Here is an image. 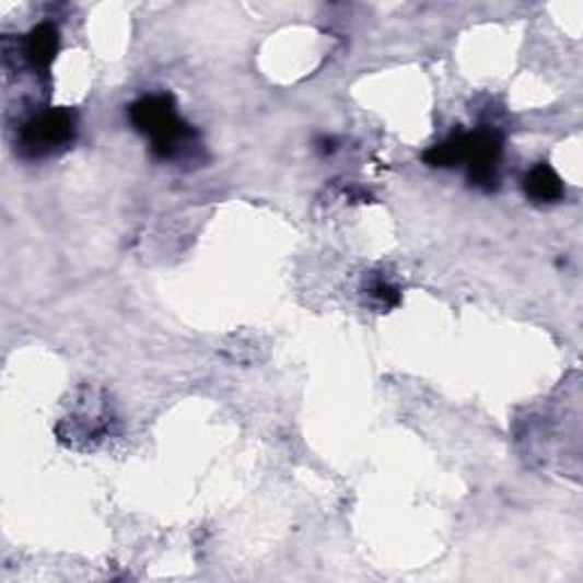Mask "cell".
<instances>
[{"label": "cell", "mask_w": 583, "mask_h": 583, "mask_svg": "<svg viewBox=\"0 0 583 583\" xmlns=\"http://www.w3.org/2000/svg\"><path fill=\"white\" fill-rule=\"evenodd\" d=\"M128 119L137 132L147 137L149 151L158 162L189 164L201 158V135L178 115L172 94L158 92L132 101Z\"/></svg>", "instance_id": "6da1fadb"}, {"label": "cell", "mask_w": 583, "mask_h": 583, "mask_svg": "<svg viewBox=\"0 0 583 583\" xmlns=\"http://www.w3.org/2000/svg\"><path fill=\"white\" fill-rule=\"evenodd\" d=\"M504 137L494 126H479L475 130H452L442 142L424 153V162L435 170H456L463 166L467 183L479 191H494L502 180Z\"/></svg>", "instance_id": "7a4b0ae2"}, {"label": "cell", "mask_w": 583, "mask_h": 583, "mask_svg": "<svg viewBox=\"0 0 583 583\" xmlns=\"http://www.w3.org/2000/svg\"><path fill=\"white\" fill-rule=\"evenodd\" d=\"M78 137V117L67 107H48L27 117L16 135L23 160H46L71 149Z\"/></svg>", "instance_id": "3957f363"}, {"label": "cell", "mask_w": 583, "mask_h": 583, "mask_svg": "<svg viewBox=\"0 0 583 583\" xmlns=\"http://www.w3.org/2000/svg\"><path fill=\"white\" fill-rule=\"evenodd\" d=\"M60 50V31L53 23H39L21 42L19 55L27 69L48 71Z\"/></svg>", "instance_id": "277c9868"}, {"label": "cell", "mask_w": 583, "mask_h": 583, "mask_svg": "<svg viewBox=\"0 0 583 583\" xmlns=\"http://www.w3.org/2000/svg\"><path fill=\"white\" fill-rule=\"evenodd\" d=\"M524 197L536 206H553L565 199V183L553 172V166L547 162L534 164L522 178Z\"/></svg>", "instance_id": "5b68a950"}, {"label": "cell", "mask_w": 583, "mask_h": 583, "mask_svg": "<svg viewBox=\"0 0 583 583\" xmlns=\"http://www.w3.org/2000/svg\"><path fill=\"white\" fill-rule=\"evenodd\" d=\"M363 294L368 299L370 308H374L376 313H387L397 308L401 303V292L397 285H393L390 281L385 279L383 273H370L365 283H363Z\"/></svg>", "instance_id": "8992f818"}, {"label": "cell", "mask_w": 583, "mask_h": 583, "mask_svg": "<svg viewBox=\"0 0 583 583\" xmlns=\"http://www.w3.org/2000/svg\"><path fill=\"white\" fill-rule=\"evenodd\" d=\"M319 144H322L319 151H322L324 155H330L333 151H336V140H333V137H322V142H319Z\"/></svg>", "instance_id": "52a82bcc"}]
</instances>
